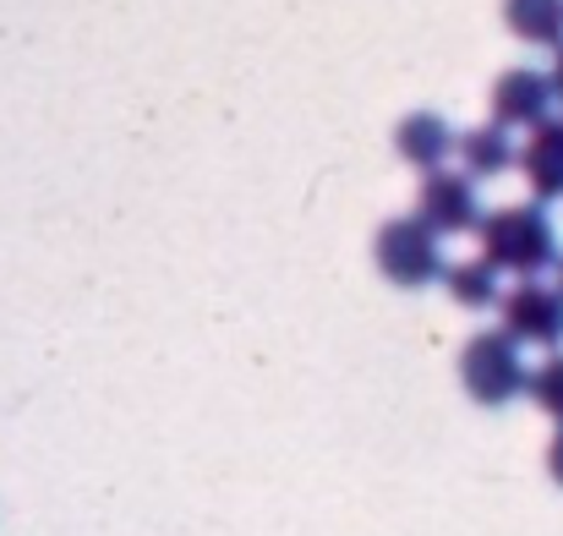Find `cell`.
Returning <instances> with one entry per match:
<instances>
[{
  "instance_id": "6da1fadb",
  "label": "cell",
  "mask_w": 563,
  "mask_h": 536,
  "mask_svg": "<svg viewBox=\"0 0 563 536\" xmlns=\"http://www.w3.org/2000/svg\"><path fill=\"white\" fill-rule=\"evenodd\" d=\"M482 258L498 274H520V280H542L548 269H559V230L548 219L542 203H515V208H493L482 219Z\"/></svg>"
},
{
  "instance_id": "7a4b0ae2",
  "label": "cell",
  "mask_w": 563,
  "mask_h": 536,
  "mask_svg": "<svg viewBox=\"0 0 563 536\" xmlns=\"http://www.w3.org/2000/svg\"><path fill=\"white\" fill-rule=\"evenodd\" d=\"M460 383L476 405H509L531 389V367L520 357V340L509 329H476L460 351Z\"/></svg>"
},
{
  "instance_id": "3957f363",
  "label": "cell",
  "mask_w": 563,
  "mask_h": 536,
  "mask_svg": "<svg viewBox=\"0 0 563 536\" xmlns=\"http://www.w3.org/2000/svg\"><path fill=\"white\" fill-rule=\"evenodd\" d=\"M373 258H377V269H383V280L399 285V291H421V285H432V280L449 274V269H443L438 230L421 225L416 214H399V219H388V225L377 230Z\"/></svg>"
},
{
  "instance_id": "277c9868",
  "label": "cell",
  "mask_w": 563,
  "mask_h": 536,
  "mask_svg": "<svg viewBox=\"0 0 563 536\" xmlns=\"http://www.w3.org/2000/svg\"><path fill=\"white\" fill-rule=\"evenodd\" d=\"M504 329L520 346L559 351L563 346V291L559 285H542V280H520L515 291H504Z\"/></svg>"
},
{
  "instance_id": "5b68a950",
  "label": "cell",
  "mask_w": 563,
  "mask_h": 536,
  "mask_svg": "<svg viewBox=\"0 0 563 536\" xmlns=\"http://www.w3.org/2000/svg\"><path fill=\"white\" fill-rule=\"evenodd\" d=\"M416 219L432 225L438 236H465V230H482V203H476V181L460 176V171H438V176L421 181V197H416Z\"/></svg>"
},
{
  "instance_id": "8992f818",
  "label": "cell",
  "mask_w": 563,
  "mask_h": 536,
  "mask_svg": "<svg viewBox=\"0 0 563 536\" xmlns=\"http://www.w3.org/2000/svg\"><path fill=\"white\" fill-rule=\"evenodd\" d=\"M553 72H537V66H509L498 83H493V121L509 132V127H548L553 121Z\"/></svg>"
},
{
  "instance_id": "52a82bcc",
  "label": "cell",
  "mask_w": 563,
  "mask_h": 536,
  "mask_svg": "<svg viewBox=\"0 0 563 536\" xmlns=\"http://www.w3.org/2000/svg\"><path fill=\"white\" fill-rule=\"evenodd\" d=\"M394 149H399V160H405V165H416V171L438 176V171H443V160H449V149H460V138L449 132V121H443V116L416 110V116H405V121L394 127Z\"/></svg>"
},
{
  "instance_id": "ba28073f",
  "label": "cell",
  "mask_w": 563,
  "mask_h": 536,
  "mask_svg": "<svg viewBox=\"0 0 563 536\" xmlns=\"http://www.w3.org/2000/svg\"><path fill=\"white\" fill-rule=\"evenodd\" d=\"M520 171H526L531 192H537L542 203L563 197V116H553L548 127L531 132V143H526V154H520Z\"/></svg>"
},
{
  "instance_id": "9c48e42d",
  "label": "cell",
  "mask_w": 563,
  "mask_h": 536,
  "mask_svg": "<svg viewBox=\"0 0 563 536\" xmlns=\"http://www.w3.org/2000/svg\"><path fill=\"white\" fill-rule=\"evenodd\" d=\"M504 22L520 44L563 50V0H504Z\"/></svg>"
},
{
  "instance_id": "30bf717a",
  "label": "cell",
  "mask_w": 563,
  "mask_h": 536,
  "mask_svg": "<svg viewBox=\"0 0 563 536\" xmlns=\"http://www.w3.org/2000/svg\"><path fill=\"white\" fill-rule=\"evenodd\" d=\"M460 160H465V176L476 181V176H504L520 154H515L509 132L498 121H487V127H476V132L460 138Z\"/></svg>"
},
{
  "instance_id": "8fae6325",
  "label": "cell",
  "mask_w": 563,
  "mask_h": 536,
  "mask_svg": "<svg viewBox=\"0 0 563 536\" xmlns=\"http://www.w3.org/2000/svg\"><path fill=\"white\" fill-rule=\"evenodd\" d=\"M443 285H449V296H454L460 307H471V313H482V307H504V285H498V269H493L487 258L449 263Z\"/></svg>"
},
{
  "instance_id": "7c38bea8",
  "label": "cell",
  "mask_w": 563,
  "mask_h": 536,
  "mask_svg": "<svg viewBox=\"0 0 563 536\" xmlns=\"http://www.w3.org/2000/svg\"><path fill=\"white\" fill-rule=\"evenodd\" d=\"M526 394L537 400V411H548V416L563 427V357L559 351L531 372V389H526Z\"/></svg>"
},
{
  "instance_id": "4fadbf2b",
  "label": "cell",
  "mask_w": 563,
  "mask_h": 536,
  "mask_svg": "<svg viewBox=\"0 0 563 536\" xmlns=\"http://www.w3.org/2000/svg\"><path fill=\"white\" fill-rule=\"evenodd\" d=\"M548 471H553V482L563 488V427L553 433V444H548Z\"/></svg>"
},
{
  "instance_id": "5bb4252c",
  "label": "cell",
  "mask_w": 563,
  "mask_h": 536,
  "mask_svg": "<svg viewBox=\"0 0 563 536\" xmlns=\"http://www.w3.org/2000/svg\"><path fill=\"white\" fill-rule=\"evenodd\" d=\"M553 94L563 99V50H559V61H553Z\"/></svg>"
},
{
  "instance_id": "9a60e30c",
  "label": "cell",
  "mask_w": 563,
  "mask_h": 536,
  "mask_svg": "<svg viewBox=\"0 0 563 536\" xmlns=\"http://www.w3.org/2000/svg\"><path fill=\"white\" fill-rule=\"evenodd\" d=\"M559 291H563V263H559Z\"/></svg>"
}]
</instances>
